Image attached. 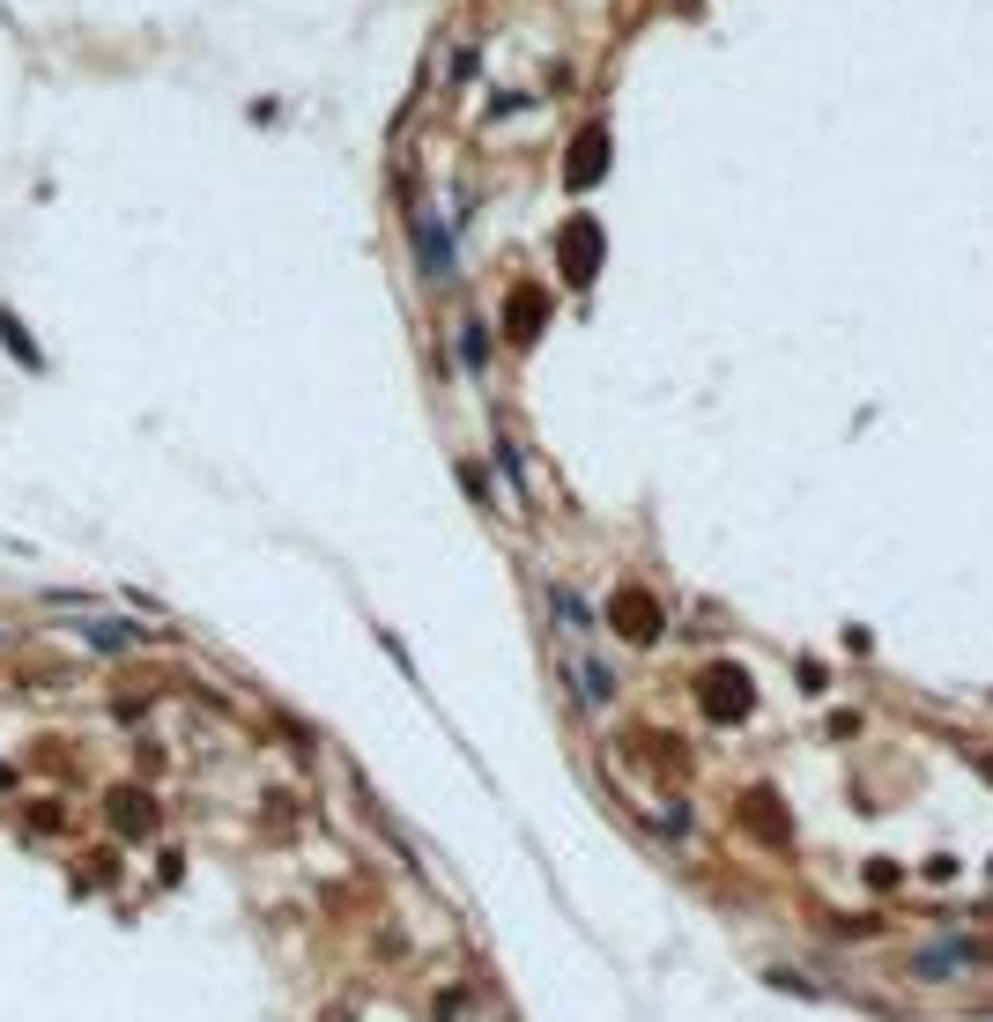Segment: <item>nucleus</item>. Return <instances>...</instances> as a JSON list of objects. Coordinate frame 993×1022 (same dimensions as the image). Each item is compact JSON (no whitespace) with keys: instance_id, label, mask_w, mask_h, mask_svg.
Returning a JSON list of instances; mask_svg holds the SVG:
<instances>
[{"instance_id":"f03ea898","label":"nucleus","mask_w":993,"mask_h":1022,"mask_svg":"<svg viewBox=\"0 0 993 1022\" xmlns=\"http://www.w3.org/2000/svg\"><path fill=\"white\" fill-rule=\"evenodd\" d=\"M964 963H979V948H971V941H942L934 956H919V979H950Z\"/></svg>"},{"instance_id":"7ed1b4c3","label":"nucleus","mask_w":993,"mask_h":1022,"mask_svg":"<svg viewBox=\"0 0 993 1022\" xmlns=\"http://www.w3.org/2000/svg\"><path fill=\"white\" fill-rule=\"evenodd\" d=\"M112 822H126V837H149V822H156V808H149L141 793H112Z\"/></svg>"},{"instance_id":"20e7f679","label":"nucleus","mask_w":993,"mask_h":1022,"mask_svg":"<svg viewBox=\"0 0 993 1022\" xmlns=\"http://www.w3.org/2000/svg\"><path fill=\"white\" fill-rule=\"evenodd\" d=\"M0 341L15 349V364H23V370H38V364H45V356H38V341H30V327H23L15 312H0Z\"/></svg>"},{"instance_id":"f257e3e1","label":"nucleus","mask_w":993,"mask_h":1022,"mask_svg":"<svg viewBox=\"0 0 993 1022\" xmlns=\"http://www.w3.org/2000/svg\"><path fill=\"white\" fill-rule=\"evenodd\" d=\"M75 638L97 645V653H134V645H141V630H134V622H75Z\"/></svg>"},{"instance_id":"39448f33","label":"nucleus","mask_w":993,"mask_h":1022,"mask_svg":"<svg viewBox=\"0 0 993 1022\" xmlns=\"http://www.w3.org/2000/svg\"><path fill=\"white\" fill-rule=\"evenodd\" d=\"M764 979L779 985V993H793V1000H830V993H824V985H816V979H808V971H787V963H771Z\"/></svg>"}]
</instances>
